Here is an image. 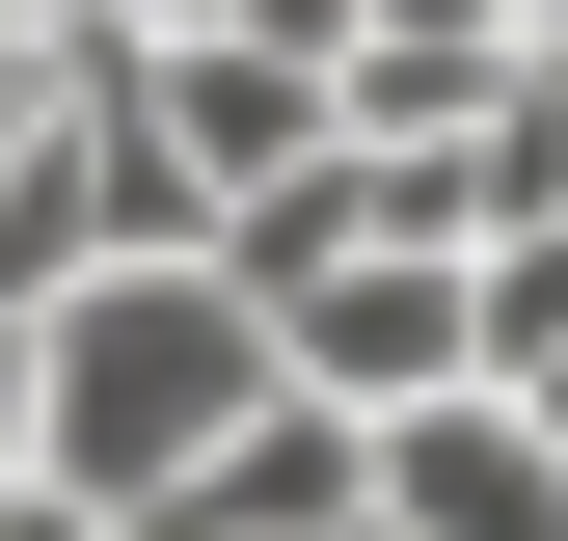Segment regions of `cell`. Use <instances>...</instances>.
<instances>
[{"mask_svg":"<svg viewBox=\"0 0 568 541\" xmlns=\"http://www.w3.org/2000/svg\"><path fill=\"white\" fill-rule=\"evenodd\" d=\"M271 406H298V353H271V298H244L217 244H163V270H82V298H54V488H109L135 541L217 488Z\"/></svg>","mask_w":568,"mask_h":541,"instance_id":"cell-1","label":"cell"},{"mask_svg":"<svg viewBox=\"0 0 568 541\" xmlns=\"http://www.w3.org/2000/svg\"><path fill=\"white\" fill-rule=\"evenodd\" d=\"M379 541H568V433H541L515 379L379 406Z\"/></svg>","mask_w":568,"mask_h":541,"instance_id":"cell-2","label":"cell"},{"mask_svg":"<svg viewBox=\"0 0 568 541\" xmlns=\"http://www.w3.org/2000/svg\"><path fill=\"white\" fill-rule=\"evenodd\" d=\"M0 541H135V514L109 488H0Z\"/></svg>","mask_w":568,"mask_h":541,"instance_id":"cell-3","label":"cell"}]
</instances>
